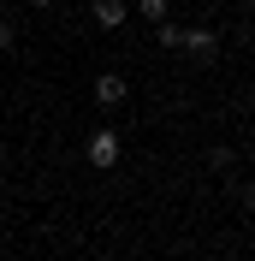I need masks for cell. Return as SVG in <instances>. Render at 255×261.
Instances as JSON below:
<instances>
[{
	"label": "cell",
	"mask_w": 255,
	"mask_h": 261,
	"mask_svg": "<svg viewBox=\"0 0 255 261\" xmlns=\"http://www.w3.org/2000/svg\"><path fill=\"white\" fill-rule=\"evenodd\" d=\"M178 54H190L196 65H208L214 54H220V36L208 30V24H190V30H184V42H178Z\"/></svg>",
	"instance_id": "cell-1"
},
{
	"label": "cell",
	"mask_w": 255,
	"mask_h": 261,
	"mask_svg": "<svg viewBox=\"0 0 255 261\" xmlns=\"http://www.w3.org/2000/svg\"><path fill=\"white\" fill-rule=\"evenodd\" d=\"M83 154H89L95 172H113V166H119V137H113V130H89V148H83Z\"/></svg>",
	"instance_id": "cell-2"
},
{
	"label": "cell",
	"mask_w": 255,
	"mask_h": 261,
	"mask_svg": "<svg viewBox=\"0 0 255 261\" xmlns=\"http://www.w3.org/2000/svg\"><path fill=\"white\" fill-rule=\"evenodd\" d=\"M89 12H95V30H125L131 6L125 0H89Z\"/></svg>",
	"instance_id": "cell-3"
},
{
	"label": "cell",
	"mask_w": 255,
	"mask_h": 261,
	"mask_svg": "<svg viewBox=\"0 0 255 261\" xmlns=\"http://www.w3.org/2000/svg\"><path fill=\"white\" fill-rule=\"evenodd\" d=\"M125 95H131V83L119 77V71H101V77H95V101H101V107H119Z\"/></svg>",
	"instance_id": "cell-4"
},
{
	"label": "cell",
	"mask_w": 255,
	"mask_h": 261,
	"mask_svg": "<svg viewBox=\"0 0 255 261\" xmlns=\"http://www.w3.org/2000/svg\"><path fill=\"white\" fill-rule=\"evenodd\" d=\"M155 36H160V48H166V54H178V42H184V24L160 18V24H155Z\"/></svg>",
	"instance_id": "cell-5"
},
{
	"label": "cell",
	"mask_w": 255,
	"mask_h": 261,
	"mask_svg": "<svg viewBox=\"0 0 255 261\" xmlns=\"http://www.w3.org/2000/svg\"><path fill=\"white\" fill-rule=\"evenodd\" d=\"M208 166H214V172H225V166H232V148L214 143V148H208Z\"/></svg>",
	"instance_id": "cell-6"
},
{
	"label": "cell",
	"mask_w": 255,
	"mask_h": 261,
	"mask_svg": "<svg viewBox=\"0 0 255 261\" xmlns=\"http://www.w3.org/2000/svg\"><path fill=\"white\" fill-rule=\"evenodd\" d=\"M137 12H143L148 24H160V18H172V12H166V0H143V6H137Z\"/></svg>",
	"instance_id": "cell-7"
},
{
	"label": "cell",
	"mask_w": 255,
	"mask_h": 261,
	"mask_svg": "<svg viewBox=\"0 0 255 261\" xmlns=\"http://www.w3.org/2000/svg\"><path fill=\"white\" fill-rule=\"evenodd\" d=\"M6 48H18V24H12V18H0V54H6Z\"/></svg>",
	"instance_id": "cell-8"
},
{
	"label": "cell",
	"mask_w": 255,
	"mask_h": 261,
	"mask_svg": "<svg viewBox=\"0 0 255 261\" xmlns=\"http://www.w3.org/2000/svg\"><path fill=\"white\" fill-rule=\"evenodd\" d=\"M238 208H243V214H255V184H238Z\"/></svg>",
	"instance_id": "cell-9"
},
{
	"label": "cell",
	"mask_w": 255,
	"mask_h": 261,
	"mask_svg": "<svg viewBox=\"0 0 255 261\" xmlns=\"http://www.w3.org/2000/svg\"><path fill=\"white\" fill-rule=\"evenodd\" d=\"M30 6H36V12H48V6H54V0H30Z\"/></svg>",
	"instance_id": "cell-10"
}]
</instances>
